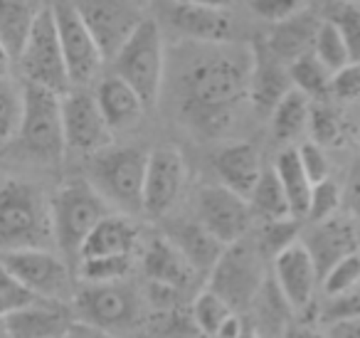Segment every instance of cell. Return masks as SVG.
Segmentation results:
<instances>
[{
  "instance_id": "cell-53",
  "label": "cell",
  "mask_w": 360,
  "mask_h": 338,
  "mask_svg": "<svg viewBox=\"0 0 360 338\" xmlns=\"http://www.w3.org/2000/svg\"><path fill=\"white\" fill-rule=\"evenodd\" d=\"M353 3H360V0H353Z\"/></svg>"
},
{
  "instance_id": "cell-42",
  "label": "cell",
  "mask_w": 360,
  "mask_h": 338,
  "mask_svg": "<svg viewBox=\"0 0 360 338\" xmlns=\"http://www.w3.org/2000/svg\"><path fill=\"white\" fill-rule=\"evenodd\" d=\"M328 94L340 104H353L360 99V62H348L330 75Z\"/></svg>"
},
{
  "instance_id": "cell-36",
  "label": "cell",
  "mask_w": 360,
  "mask_h": 338,
  "mask_svg": "<svg viewBox=\"0 0 360 338\" xmlns=\"http://www.w3.org/2000/svg\"><path fill=\"white\" fill-rule=\"evenodd\" d=\"M191 313H193V321L198 323V328H200L205 336L215 338L217 328H220L222 323H225V318L232 313V306L220 294H215L212 289H205V292H200L195 296Z\"/></svg>"
},
{
  "instance_id": "cell-21",
  "label": "cell",
  "mask_w": 360,
  "mask_h": 338,
  "mask_svg": "<svg viewBox=\"0 0 360 338\" xmlns=\"http://www.w3.org/2000/svg\"><path fill=\"white\" fill-rule=\"evenodd\" d=\"M212 168H215L217 178L225 188L235 190L237 195L247 198L252 188L257 185L262 175V156L247 141H235V144L222 146L212 158Z\"/></svg>"
},
{
  "instance_id": "cell-27",
  "label": "cell",
  "mask_w": 360,
  "mask_h": 338,
  "mask_svg": "<svg viewBox=\"0 0 360 338\" xmlns=\"http://www.w3.org/2000/svg\"><path fill=\"white\" fill-rule=\"evenodd\" d=\"M274 173L279 178L281 188L286 193V200L291 205V215L294 218H306V208H309V195H311V180L301 168V161L296 149H284L274 161Z\"/></svg>"
},
{
  "instance_id": "cell-13",
  "label": "cell",
  "mask_w": 360,
  "mask_h": 338,
  "mask_svg": "<svg viewBox=\"0 0 360 338\" xmlns=\"http://www.w3.org/2000/svg\"><path fill=\"white\" fill-rule=\"evenodd\" d=\"M75 6L99 45L104 62L114 60L116 52L143 20L134 0H77Z\"/></svg>"
},
{
  "instance_id": "cell-1",
  "label": "cell",
  "mask_w": 360,
  "mask_h": 338,
  "mask_svg": "<svg viewBox=\"0 0 360 338\" xmlns=\"http://www.w3.org/2000/svg\"><path fill=\"white\" fill-rule=\"evenodd\" d=\"M180 75V116L202 139H215L230 129L235 111L247 99L250 47L202 45Z\"/></svg>"
},
{
  "instance_id": "cell-26",
  "label": "cell",
  "mask_w": 360,
  "mask_h": 338,
  "mask_svg": "<svg viewBox=\"0 0 360 338\" xmlns=\"http://www.w3.org/2000/svg\"><path fill=\"white\" fill-rule=\"evenodd\" d=\"M165 237L180 249V252L186 254L188 262L195 267V272H207L215 267V262L220 259L222 249L227 244H222L210 230H205L200 223H180L173 225Z\"/></svg>"
},
{
  "instance_id": "cell-18",
  "label": "cell",
  "mask_w": 360,
  "mask_h": 338,
  "mask_svg": "<svg viewBox=\"0 0 360 338\" xmlns=\"http://www.w3.org/2000/svg\"><path fill=\"white\" fill-rule=\"evenodd\" d=\"M72 316L62 301L35 299L3 316L8 338H62L70 331Z\"/></svg>"
},
{
  "instance_id": "cell-38",
  "label": "cell",
  "mask_w": 360,
  "mask_h": 338,
  "mask_svg": "<svg viewBox=\"0 0 360 338\" xmlns=\"http://www.w3.org/2000/svg\"><path fill=\"white\" fill-rule=\"evenodd\" d=\"M343 205V190L335 180L326 178L321 183L311 185V195H309V208H306V218L311 223H321V220L333 218L335 213Z\"/></svg>"
},
{
  "instance_id": "cell-3",
  "label": "cell",
  "mask_w": 360,
  "mask_h": 338,
  "mask_svg": "<svg viewBox=\"0 0 360 338\" xmlns=\"http://www.w3.org/2000/svg\"><path fill=\"white\" fill-rule=\"evenodd\" d=\"M109 213V200L94 188L91 180H65L50 198L52 237L60 252L79 259L84 239Z\"/></svg>"
},
{
  "instance_id": "cell-14",
  "label": "cell",
  "mask_w": 360,
  "mask_h": 338,
  "mask_svg": "<svg viewBox=\"0 0 360 338\" xmlns=\"http://www.w3.org/2000/svg\"><path fill=\"white\" fill-rule=\"evenodd\" d=\"M188 183V161L178 146H158L148 154L143 183V213L163 218L180 200Z\"/></svg>"
},
{
  "instance_id": "cell-29",
  "label": "cell",
  "mask_w": 360,
  "mask_h": 338,
  "mask_svg": "<svg viewBox=\"0 0 360 338\" xmlns=\"http://www.w3.org/2000/svg\"><path fill=\"white\" fill-rule=\"evenodd\" d=\"M247 205H250L252 218H259L262 223L266 220H281L291 218V205L286 200V193L281 188L279 178H276L274 168L262 170L259 180L252 188V193L247 195Z\"/></svg>"
},
{
  "instance_id": "cell-43",
  "label": "cell",
  "mask_w": 360,
  "mask_h": 338,
  "mask_svg": "<svg viewBox=\"0 0 360 338\" xmlns=\"http://www.w3.org/2000/svg\"><path fill=\"white\" fill-rule=\"evenodd\" d=\"M35 299H37L35 294L27 292V289L13 277L11 269L3 264V259H0V318L8 316L11 311H15V308L25 306V303L35 301Z\"/></svg>"
},
{
  "instance_id": "cell-2",
  "label": "cell",
  "mask_w": 360,
  "mask_h": 338,
  "mask_svg": "<svg viewBox=\"0 0 360 338\" xmlns=\"http://www.w3.org/2000/svg\"><path fill=\"white\" fill-rule=\"evenodd\" d=\"M50 200L35 183L8 178L0 183V252L50 247Z\"/></svg>"
},
{
  "instance_id": "cell-47",
  "label": "cell",
  "mask_w": 360,
  "mask_h": 338,
  "mask_svg": "<svg viewBox=\"0 0 360 338\" xmlns=\"http://www.w3.org/2000/svg\"><path fill=\"white\" fill-rule=\"evenodd\" d=\"M343 208L348 210L350 218L360 220V165L350 170L343 188Z\"/></svg>"
},
{
  "instance_id": "cell-33",
  "label": "cell",
  "mask_w": 360,
  "mask_h": 338,
  "mask_svg": "<svg viewBox=\"0 0 360 338\" xmlns=\"http://www.w3.org/2000/svg\"><path fill=\"white\" fill-rule=\"evenodd\" d=\"M335 30L340 32L343 42L348 45V52L353 62H360V3L353 0H333L326 11V18Z\"/></svg>"
},
{
  "instance_id": "cell-48",
  "label": "cell",
  "mask_w": 360,
  "mask_h": 338,
  "mask_svg": "<svg viewBox=\"0 0 360 338\" xmlns=\"http://www.w3.org/2000/svg\"><path fill=\"white\" fill-rule=\"evenodd\" d=\"M328 338H360V318L333 323L328 331Z\"/></svg>"
},
{
  "instance_id": "cell-32",
  "label": "cell",
  "mask_w": 360,
  "mask_h": 338,
  "mask_svg": "<svg viewBox=\"0 0 360 338\" xmlns=\"http://www.w3.org/2000/svg\"><path fill=\"white\" fill-rule=\"evenodd\" d=\"M309 131L311 141L323 149H338L345 141V121L335 106L326 104L323 99L311 101L309 111Z\"/></svg>"
},
{
  "instance_id": "cell-51",
  "label": "cell",
  "mask_w": 360,
  "mask_h": 338,
  "mask_svg": "<svg viewBox=\"0 0 360 338\" xmlns=\"http://www.w3.org/2000/svg\"><path fill=\"white\" fill-rule=\"evenodd\" d=\"M11 67H13V57L8 52V47L3 45V40H0V77H8Z\"/></svg>"
},
{
  "instance_id": "cell-12",
  "label": "cell",
  "mask_w": 360,
  "mask_h": 338,
  "mask_svg": "<svg viewBox=\"0 0 360 338\" xmlns=\"http://www.w3.org/2000/svg\"><path fill=\"white\" fill-rule=\"evenodd\" d=\"M62 131L67 149L84 156H94L114 144V131L106 124L94 94L84 89L62 94Z\"/></svg>"
},
{
  "instance_id": "cell-4",
  "label": "cell",
  "mask_w": 360,
  "mask_h": 338,
  "mask_svg": "<svg viewBox=\"0 0 360 338\" xmlns=\"http://www.w3.org/2000/svg\"><path fill=\"white\" fill-rule=\"evenodd\" d=\"M114 75H119L136 94L143 106H155L165 77V45L160 27L153 18H143L134 35L124 42L114 60Z\"/></svg>"
},
{
  "instance_id": "cell-20",
  "label": "cell",
  "mask_w": 360,
  "mask_h": 338,
  "mask_svg": "<svg viewBox=\"0 0 360 338\" xmlns=\"http://www.w3.org/2000/svg\"><path fill=\"white\" fill-rule=\"evenodd\" d=\"M304 247L309 249L311 259H314L321 282V277L335 262L358 252V247H355V225H350L343 218H335V215L328 220H321V223H314V227L309 230L304 239Z\"/></svg>"
},
{
  "instance_id": "cell-10",
  "label": "cell",
  "mask_w": 360,
  "mask_h": 338,
  "mask_svg": "<svg viewBox=\"0 0 360 338\" xmlns=\"http://www.w3.org/2000/svg\"><path fill=\"white\" fill-rule=\"evenodd\" d=\"M0 259L13 277L37 299L65 301L72 294V277L67 262L50 247H30L0 252Z\"/></svg>"
},
{
  "instance_id": "cell-46",
  "label": "cell",
  "mask_w": 360,
  "mask_h": 338,
  "mask_svg": "<svg viewBox=\"0 0 360 338\" xmlns=\"http://www.w3.org/2000/svg\"><path fill=\"white\" fill-rule=\"evenodd\" d=\"M306 3L309 0H250V8L255 11V15L269 23H279L306 11Z\"/></svg>"
},
{
  "instance_id": "cell-40",
  "label": "cell",
  "mask_w": 360,
  "mask_h": 338,
  "mask_svg": "<svg viewBox=\"0 0 360 338\" xmlns=\"http://www.w3.org/2000/svg\"><path fill=\"white\" fill-rule=\"evenodd\" d=\"M326 296H335L340 292H348V289L358 287L360 284V254L353 252L348 257H343L340 262H335L328 272L321 277Z\"/></svg>"
},
{
  "instance_id": "cell-17",
  "label": "cell",
  "mask_w": 360,
  "mask_h": 338,
  "mask_svg": "<svg viewBox=\"0 0 360 338\" xmlns=\"http://www.w3.org/2000/svg\"><path fill=\"white\" fill-rule=\"evenodd\" d=\"M274 284L291 306V311H304L311 306L319 272L304 242H294L274 257Z\"/></svg>"
},
{
  "instance_id": "cell-7",
  "label": "cell",
  "mask_w": 360,
  "mask_h": 338,
  "mask_svg": "<svg viewBox=\"0 0 360 338\" xmlns=\"http://www.w3.org/2000/svg\"><path fill=\"white\" fill-rule=\"evenodd\" d=\"M264 254L255 239H247V234L237 242L227 244L222 249L220 259L210 269V284L215 294H220L227 303L235 308L252 306L257 294L262 292L266 282L264 274Z\"/></svg>"
},
{
  "instance_id": "cell-52",
  "label": "cell",
  "mask_w": 360,
  "mask_h": 338,
  "mask_svg": "<svg viewBox=\"0 0 360 338\" xmlns=\"http://www.w3.org/2000/svg\"><path fill=\"white\" fill-rule=\"evenodd\" d=\"M355 247H358V254H360V220L355 225Z\"/></svg>"
},
{
  "instance_id": "cell-16",
  "label": "cell",
  "mask_w": 360,
  "mask_h": 338,
  "mask_svg": "<svg viewBox=\"0 0 360 338\" xmlns=\"http://www.w3.org/2000/svg\"><path fill=\"white\" fill-rule=\"evenodd\" d=\"M252 65H250V87H247V99L257 114H271L274 106L284 99L289 89H294L289 77V65L279 60L274 52L266 47L264 40H257L250 47Z\"/></svg>"
},
{
  "instance_id": "cell-49",
  "label": "cell",
  "mask_w": 360,
  "mask_h": 338,
  "mask_svg": "<svg viewBox=\"0 0 360 338\" xmlns=\"http://www.w3.org/2000/svg\"><path fill=\"white\" fill-rule=\"evenodd\" d=\"M281 338H328V333H323V331H319L316 326L304 323V326H286L284 336H281Z\"/></svg>"
},
{
  "instance_id": "cell-30",
  "label": "cell",
  "mask_w": 360,
  "mask_h": 338,
  "mask_svg": "<svg viewBox=\"0 0 360 338\" xmlns=\"http://www.w3.org/2000/svg\"><path fill=\"white\" fill-rule=\"evenodd\" d=\"M35 8L27 0H0V40L8 47L13 62L18 60L27 35H30Z\"/></svg>"
},
{
  "instance_id": "cell-8",
  "label": "cell",
  "mask_w": 360,
  "mask_h": 338,
  "mask_svg": "<svg viewBox=\"0 0 360 338\" xmlns=\"http://www.w3.org/2000/svg\"><path fill=\"white\" fill-rule=\"evenodd\" d=\"M18 65H20L25 82H30V84L45 87L57 94H65L72 89L52 6H45L35 13L30 35L18 55Z\"/></svg>"
},
{
  "instance_id": "cell-19",
  "label": "cell",
  "mask_w": 360,
  "mask_h": 338,
  "mask_svg": "<svg viewBox=\"0 0 360 338\" xmlns=\"http://www.w3.org/2000/svg\"><path fill=\"white\" fill-rule=\"evenodd\" d=\"M170 23L180 35L191 37L198 45H222V42H230L232 32H235V20H232L230 8H202L173 3Z\"/></svg>"
},
{
  "instance_id": "cell-28",
  "label": "cell",
  "mask_w": 360,
  "mask_h": 338,
  "mask_svg": "<svg viewBox=\"0 0 360 338\" xmlns=\"http://www.w3.org/2000/svg\"><path fill=\"white\" fill-rule=\"evenodd\" d=\"M311 99L299 89H289L271 111V134L279 144H291L309 129Z\"/></svg>"
},
{
  "instance_id": "cell-35",
  "label": "cell",
  "mask_w": 360,
  "mask_h": 338,
  "mask_svg": "<svg viewBox=\"0 0 360 338\" xmlns=\"http://www.w3.org/2000/svg\"><path fill=\"white\" fill-rule=\"evenodd\" d=\"M299 218H281V220H266L262 223V230L257 234L255 242L259 244L264 257L274 259L279 252H284L286 247H291L294 242H299Z\"/></svg>"
},
{
  "instance_id": "cell-9",
  "label": "cell",
  "mask_w": 360,
  "mask_h": 338,
  "mask_svg": "<svg viewBox=\"0 0 360 338\" xmlns=\"http://www.w3.org/2000/svg\"><path fill=\"white\" fill-rule=\"evenodd\" d=\"M75 316L104 333H126L139 326L143 303L129 284H86L75 294Z\"/></svg>"
},
{
  "instance_id": "cell-5",
  "label": "cell",
  "mask_w": 360,
  "mask_h": 338,
  "mask_svg": "<svg viewBox=\"0 0 360 338\" xmlns=\"http://www.w3.org/2000/svg\"><path fill=\"white\" fill-rule=\"evenodd\" d=\"M20 99V129L15 139L20 141L22 151L40 163H60L67 151L62 131V94L25 82Z\"/></svg>"
},
{
  "instance_id": "cell-39",
  "label": "cell",
  "mask_w": 360,
  "mask_h": 338,
  "mask_svg": "<svg viewBox=\"0 0 360 338\" xmlns=\"http://www.w3.org/2000/svg\"><path fill=\"white\" fill-rule=\"evenodd\" d=\"M20 94L8 84L6 77H0V151L6 149L11 141H15L18 129H20Z\"/></svg>"
},
{
  "instance_id": "cell-31",
  "label": "cell",
  "mask_w": 360,
  "mask_h": 338,
  "mask_svg": "<svg viewBox=\"0 0 360 338\" xmlns=\"http://www.w3.org/2000/svg\"><path fill=\"white\" fill-rule=\"evenodd\" d=\"M330 75H333V72H330L314 52L299 57V60H294L289 65V77H291L294 89L304 92L311 101H319L328 96Z\"/></svg>"
},
{
  "instance_id": "cell-41",
  "label": "cell",
  "mask_w": 360,
  "mask_h": 338,
  "mask_svg": "<svg viewBox=\"0 0 360 338\" xmlns=\"http://www.w3.org/2000/svg\"><path fill=\"white\" fill-rule=\"evenodd\" d=\"M350 318H360V287L328 296V301L321 308V321L326 326H333L338 321H350Z\"/></svg>"
},
{
  "instance_id": "cell-44",
  "label": "cell",
  "mask_w": 360,
  "mask_h": 338,
  "mask_svg": "<svg viewBox=\"0 0 360 338\" xmlns=\"http://www.w3.org/2000/svg\"><path fill=\"white\" fill-rule=\"evenodd\" d=\"M296 154H299L301 168L309 175L311 183H321V180L330 178V161L323 146H319L316 141H304L301 146H296Z\"/></svg>"
},
{
  "instance_id": "cell-34",
  "label": "cell",
  "mask_w": 360,
  "mask_h": 338,
  "mask_svg": "<svg viewBox=\"0 0 360 338\" xmlns=\"http://www.w3.org/2000/svg\"><path fill=\"white\" fill-rule=\"evenodd\" d=\"M131 272V254H101V257H82L79 277L86 284L124 282Z\"/></svg>"
},
{
  "instance_id": "cell-50",
  "label": "cell",
  "mask_w": 360,
  "mask_h": 338,
  "mask_svg": "<svg viewBox=\"0 0 360 338\" xmlns=\"http://www.w3.org/2000/svg\"><path fill=\"white\" fill-rule=\"evenodd\" d=\"M173 3H183V6H202V8H230L232 0H173Z\"/></svg>"
},
{
  "instance_id": "cell-6",
  "label": "cell",
  "mask_w": 360,
  "mask_h": 338,
  "mask_svg": "<svg viewBox=\"0 0 360 338\" xmlns=\"http://www.w3.org/2000/svg\"><path fill=\"white\" fill-rule=\"evenodd\" d=\"M148 154L136 146L99 151L91 156V183L121 213H143V183Z\"/></svg>"
},
{
  "instance_id": "cell-23",
  "label": "cell",
  "mask_w": 360,
  "mask_h": 338,
  "mask_svg": "<svg viewBox=\"0 0 360 338\" xmlns=\"http://www.w3.org/2000/svg\"><path fill=\"white\" fill-rule=\"evenodd\" d=\"M321 18L311 11H301L286 20L274 23L271 32L266 35V47L279 57L284 65H291L299 57L314 52L316 35H319Z\"/></svg>"
},
{
  "instance_id": "cell-15",
  "label": "cell",
  "mask_w": 360,
  "mask_h": 338,
  "mask_svg": "<svg viewBox=\"0 0 360 338\" xmlns=\"http://www.w3.org/2000/svg\"><path fill=\"white\" fill-rule=\"evenodd\" d=\"M198 223L222 244H232L250 232L252 213L247 198L225 185H205L198 193Z\"/></svg>"
},
{
  "instance_id": "cell-24",
  "label": "cell",
  "mask_w": 360,
  "mask_h": 338,
  "mask_svg": "<svg viewBox=\"0 0 360 338\" xmlns=\"http://www.w3.org/2000/svg\"><path fill=\"white\" fill-rule=\"evenodd\" d=\"M94 99L99 104L101 114H104L106 124L111 126V131L131 129L134 124H139V119L146 111L141 96L119 75L104 77L96 87Z\"/></svg>"
},
{
  "instance_id": "cell-22",
  "label": "cell",
  "mask_w": 360,
  "mask_h": 338,
  "mask_svg": "<svg viewBox=\"0 0 360 338\" xmlns=\"http://www.w3.org/2000/svg\"><path fill=\"white\" fill-rule=\"evenodd\" d=\"M143 274L148 282L183 292L195 279V267L168 237H153L143 254Z\"/></svg>"
},
{
  "instance_id": "cell-37",
  "label": "cell",
  "mask_w": 360,
  "mask_h": 338,
  "mask_svg": "<svg viewBox=\"0 0 360 338\" xmlns=\"http://www.w3.org/2000/svg\"><path fill=\"white\" fill-rule=\"evenodd\" d=\"M314 55L319 57L330 72L340 70L343 65L353 62V57H350V52H348V45H345L340 32L335 30L328 20H321L319 35H316V45H314Z\"/></svg>"
},
{
  "instance_id": "cell-54",
  "label": "cell",
  "mask_w": 360,
  "mask_h": 338,
  "mask_svg": "<svg viewBox=\"0 0 360 338\" xmlns=\"http://www.w3.org/2000/svg\"><path fill=\"white\" fill-rule=\"evenodd\" d=\"M0 338H3V333H0Z\"/></svg>"
},
{
  "instance_id": "cell-11",
  "label": "cell",
  "mask_w": 360,
  "mask_h": 338,
  "mask_svg": "<svg viewBox=\"0 0 360 338\" xmlns=\"http://www.w3.org/2000/svg\"><path fill=\"white\" fill-rule=\"evenodd\" d=\"M52 11H55L57 35H60V47L67 65V75H70V84L86 87L99 75L101 65H104V55L91 37L89 27L82 20L75 3L62 0V3L52 6Z\"/></svg>"
},
{
  "instance_id": "cell-25",
  "label": "cell",
  "mask_w": 360,
  "mask_h": 338,
  "mask_svg": "<svg viewBox=\"0 0 360 338\" xmlns=\"http://www.w3.org/2000/svg\"><path fill=\"white\" fill-rule=\"evenodd\" d=\"M139 242V227L126 213H109L82 244V257H101V254H131Z\"/></svg>"
},
{
  "instance_id": "cell-45",
  "label": "cell",
  "mask_w": 360,
  "mask_h": 338,
  "mask_svg": "<svg viewBox=\"0 0 360 338\" xmlns=\"http://www.w3.org/2000/svg\"><path fill=\"white\" fill-rule=\"evenodd\" d=\"M155 331H158V338H207L193 321V313L173 311V308H165Z\"/></svg>"
}]
</instances>
